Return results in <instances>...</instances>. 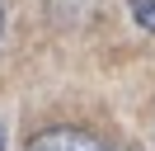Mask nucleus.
I'll use <instances>...</instances> for the list:
<instances>
[{
    "instance_id": "3",
    "label": "nucleus",
    "mask_w": 155,
    "mask_h": 151,
    "mask_svg": "<svg viewBox=\"0 0 155 151\" xmlns=\"http://www.w3.org/2000/svg\"><path fill=\"white\" fill-rule=\"evenodd\" d=\"M0 33H5V5H0Z\"/></svg>"
},
{
    "instance_id": "4",
    "label": "nucleus",
    "mask_w": 155,
    "mask_h": 151,
    "mask_svg": "<svg viewBox=\"0 0 155 151\" xmlns=\"http://www.w3.org/2000/svg\"><path fill=\"white\" fill-rule=\"evenodd\" d=\"M0 151H5V123H0Z\"/></svg>"
},
{
    "instance_id": "2",
    "label": "nucleus",
    "mask_w": 155,
    "mask_h": 151,
    "mask_svg": "<svg viewBox=\"0 0 155 151\" xmlns=\"http://www.w3.org/2000/svg\"><path fill=\"white\" fill-rule=\"evenodd\" d=\"M132 19L155 33V0H132Z\"/></svg>"
},
{
    "instance_id": "1",
    "label": "nucleus",
    "mask_w": 155,
    "mask_h": 151,
    "mask_svg": "<svg viewBox=\"0 0 155 151\" xmlns=\"http://www.w3.org/2000/svg\"><path fill=\"white\" fill-rule=\"evenodd\" d=\"M28 151H108V146L85 128H47L28 142Z\"/></svg>"
}]
</instances>
